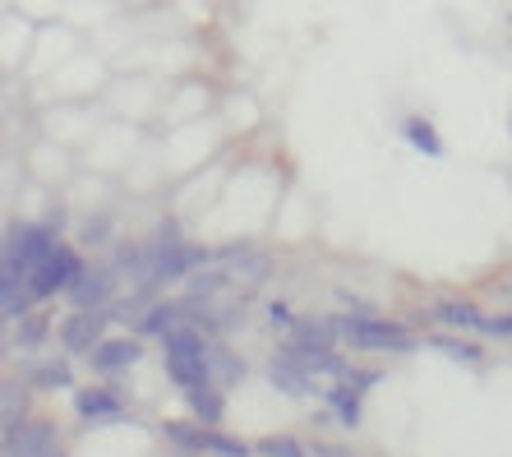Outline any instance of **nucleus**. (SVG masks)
Wrapping results in <instances>:
<instances>
[{
	"label": "nucleus",
	"instance_id": "nucleus-1",
	"mask_svg": "<svg viewBox=\"0 0 512 457\" xmlns=\"http://www.w3.org/2000/svg\"><path fill=\"white\" fill-rule=\"evenodd\" d=\"M65 227H70L65 208H51L47 217H10L0 241V282H28L37 264L65 241Z\"/></svg>",
	"mask_w": 512,
	"mask_h": 457
},
{
	"label": "nucleus",
	"instance_id": "nucleus-2",
	"mask_svg": "<svg viewBox=\"0 0 512 457\" xmlns=\"http://www.w3.org/2000/svg\"><path fill=\"white\" fill-rule=\"evenodd\" d=\"M337 342H342L351 356H411V351L425 347V333H416L402 319H388V314H328Z\"/></svg>",
	"mask_w": 512,
	"mask_h": 457
},
{
	"label": "nucleus",
	"instance_id": "nucleus-3",
	"mask_svg": "<svg viewBox=\"0 0 512 457\" xmlns=\"http://www.w3.org/2000/svg\"><path fill=\"white\" fill-rule=\"evenodd\" d=\"M148 250H153V268H157V287H185L203 264H213V250L199 241H190L180 231L176 217H157L153 231H148Z\"/></svg>",
	"mask_w": 512,
	"mask_h": 457
},
{
	"label": "nucleus",
	"instance_id": "nucleus-4",
	"mask_svg": "<svg viewBox=\"0 0 512 457\" xmlns=\"http://www.w3.org/2000/svg\"><path fill=\"white\" fill-rule=\"evenodd\" d=\"M162 370H167L171 388H176L180 397L199 393V388L217 384L213 379V361H208V333H199V328H176V333H167L162 342Z\"/></svg>",
	"mask_w": 512,
	"mask_h": 457
},
{
	"label": "nucleus",
	"instance_id": "nucleus-5",
	"mask_svg": "<svg viewBox=\"0 0 512 457\" xmlns=\"http://www.w3.org/2000/svg\"><path fill=\"white\" fill-rule=\"evenodd\" d=\"M162 439L171 448L190 457H254V444L227 434L222 425H203L194 416H180V421H162Z\"/></svg>",
	"mask_w": 512,
	"mask_h": 457
},
{
	"label": "nucleus",
	"instance_id": "nucleus-6",
	"mask_svg": "<svg viewBox=\"0 0 512 457\" xmlns=\"http://www.w3.org/2000/svg\"><path fill=\"white\" fill-rule=\"evenodd\" d=\"M84 268H88V250H84V245H79V241H60L56 250L37 264V273L28 277V287L37 291V301H42V305H51L56 296L65 301V296L74 291V282L84 277Z\"/></svg>",
	"mask_w": 512,
	"mask_h": 457
},
{
	"label": "nucleus",
	"instance_id": "nucleus-7",
	"mask_svg": "<svg viewBox=\"0 0 512 457\" xmlns=\"http://www.w3.org/2000/svg\"><path fill=\"white\" fill-rule=\"evenodd\" d=\"M120 296H125V282H120L116 264H111L107 254H97V259H88L84 277L65 296V310H111Z\"/></svg>",
	"mask_w": 512,
	"mask_h": 457
},
{
	"label": "nucleus",
	"instance_id": "nucleus-8",
	"mask_svg": "<svg viewBox=\"0 0 512 457\" xmlns=\"http://www.w3.org/2000/svg\"><path fill=\"white\" fill-rule=\"evenodd\" d=\"M111 310H65L56 324V342L70 361H88L97 351V342L111 333Z\"/></svg>",
	"mask_w": 512,
	"mask_h": 457
},
{
	"label": "nucleus",
	"instance_id": "nucleus-9",
	"mask_svg": "<svg viewBox=\"0 0 512 457\" xmlns=\"http://www.w3.org/2000/svg\"><path fill=\"white\" fill-rule=\"evenodd\" d=\"M74 416L84 425H125L130 421V402L111 379H97V384L74 388Z\"/></svg>",
	"mask_w": 512,
	"mask_h": 457
},
{
	"label": "nucleus",
	"instance_id": "nucleus-10",
	"mask_svg": "<svg viewBox=\"0 0 512 457\" xmlns=\"http://www.w3.org/2000/svg\"><path fill=\"white\" fill-rule=\"evenodd\" d=\"M213 264H222L231 277H236L240 291H254L259 282H268V273H273V254L259 250L254 241H227L213 250Z\"/></svg>",
	"mask_w": 512,
	"mask_h": 457
},
{
	"label": "nucleus",
	"instance_id": "nucleus-11",
	"mask_svg": "<svg viewBox=\"0 0 512 457\" xmlns=\"http://www.w3.org/2000/svg\"><path fill=\"white\" fill-rule=\"evenodd\" d=\"M5 457H65L60 430L42 416H24V421L5 425Z\"/></svg>",
	"mask_w": 512,
	"mask_h": 457
},
{
	"label": "nucleus",
	"instance_id": "nucleus-12",
	"mask_svg": "<svg viewBox=\"0 0 512 457\" xmlns=\"http://www.w3.org/2000/svg\"><path fill=\"white\" fill-rule=\"evenodd\" d=\"M263 379H268V388H273V393L291 397V402H310V397L328 393V388H323L300 361H291L286 351H273V356L263 361Z\"/></svg>",
	"mask_w": 512,
	"mask_h": 457
},
{
	"label": "nucleus",
	"instance_id": "nucleus-13",
	"mask_svg": "<svg viewBox=\"0 0 512 457\" xmlns=\"http://www.w3.org/2000/svg\"><path fill=\"white\" fill-rule=\"evenodd\" d=\"M139 361H143V337H134V333H107L102 342H97L93 356H88V370H93L97 379H111V384H116L120 374H130Z\"/></svg>",
	"mask_w": 512,
	"mask_h": 457
},
{
	"label": "nucleus",
	"instance_id": "nucleus-14",
	"mask_svg": "<svg viewBox=\"0 0 512 457\" xmlns=\"http://www.w3.org/2000/svg\"><path fill=\"white\" fill-rule=\"evenodd\" d=\"M485 319H489V310L480 301H471V296H434L429 301V324L448 328V333L480 337L485 333Z\"/></svg>",
	"mask_w": 512,
	"mask_h": 457
},
{
	"label": "nucleus",
	"instance_id": "nucleus-15",
	"mask_svg": "<svg viewBox=\"0 0 512 457\" xmlns=\"http://www.w3.org/2000/svg\"><path fill=\"white\" fill-rule=\"evenodd\" d=\"M425 347H434L439 356H448L453 365H466V370H485V365H489L485 337H466V333L434 328V333H425Z\"/></svg>",
	"mask_w": 512,
	"mask_h": 457
},
{
	"label": "nucleus",
	"instance_id": "nucleus-16",
	"mask_svg": "<svg viewBox=\"0 0 512 457\" xmlns=\"http://www.w3.org/2000/svg\"><path fill=\"white\" fill-rule=\"evenodd\" d=\"M56 314L47 310V305H37L33 314H24V319H14V324H5V351H37L47 347V337H56Z\"/></svg>",
	"mask_w": 512,
	"mask_h": 457
},
{
	"label": "nucleus",
	"instance_id": "nucleus-17",
	"mask_svg": "<svg viewBox=\"0 0 512 457\" xmlns=\"http://www.w3.org/2000/svg\"><path fill=\"white\" fill-rule=\"evenodd\" d=\"M397 134H402V144L411 148V153L429 157V162H439V157L448 153V144H443L439 125L429 121L425 111H406V116H402V125H397Z\"/></svg>",
	"mask_w": 512,
	"mask_h": 457
},
{
	"label": "nucleus",
	"instance_id": "nucleus-18",
	"mask_svg": "<svg viewBox=\"0 0 512 457\" xmlns=\"http://www.w3.org/2000/svg\"><path fill=\"white\" fill-rule=\"evenodd\" d=\"M208 361H213V379L227 388V393L250 379V365H245V356L231 347V337H208Z\"/></svg>",
	"mask_w": 512,
	"mask_h": 457
},
{
	"label": "nucleus",
	"instance_id": "nucleus-19",
	"mask_svg": "<svg viewBox=\"0 0 512 457\" xmlns=\"http://www.w3.org/2000/svg\"><path fill=\"white\" fill-rule=\"evenodd\" d=\"M323 407L333 411V421L342 425V430H360V421H365V393L351 384H328Z\"/></svg>",
	"mask_w": 512,
	"mask_h": 457
},
{
	"label": "nucleus",
	"instance_id": "nucleus-20",
	"mask_svg": "<svg viewBox=\"0 0 512 457\" xmlns=\"http://www.w3.org/2000/svg\"><path fill=\"white\" fill-rule=\"evenodd\" d=\"M120 241V231H116V217L111 213H84L79 217V245L84 250H102V254H111V245Z\"/></svg>",
	"mask_w": 512,
	"mask_h": 457
},
{
	"label": "nucleus",
	"instance_id": "nucleus-21",
	"mask_svg": "<svg viewBox=\"0 0 512 457\" xmlns=\"http://www.w3.org/2000/svg\"><path fill=\"white\" fill-rule=\"evenodd\" d=\"M24 379H28V388H33V393H60V388L74 384V379H70V356L60 351V356H51V361L24 370Z\"/></svg>",
	"mask_w": 512,
	"mask_h": 457
},
{
	"label": "nucleus",
	"instance_id": "nucleus-22",
	"mask_svg": "<svg viewBox=\"0 0 512 457\" xmlns=\"http://www.w3.org/2000/svg\"><path fill=\"white\" fill-rule=\"evenodd\" d=\"M185 407H190L194 421H203V425H222V416H227V388H222V384L199 388V393L185 397Z\"/></svg>",
	"mask_w": 512,
	"mask_h": 457
},
{
	"label": "nucleus",
	"instance_id": "nucleus-23",
	"mask_svg": "<svg viewBox=\"0 0 512 457\" xmlns=\"http://www.w3.org/2000/svg\"><path fill=\"white\" fill-rule=\"evenodd\" d=\"M259 457H310V444H300L296 434H263L254 444Z\"/></svg>",
	"mask_w": 512,
	"mask_h": 457
},
{
	"label": "nucleus",
	"instance_id": "nucleus-24",
	"mask_svg": "<svg viewBox=\"0 0 512 457\" xmlns=\"http://www.w3.org/2000/svg\"><path fill=\"white\" fill-rule=\"evenodd\" d=\"M28 393H33V388H28V379H5V425H14V421H24L28 416Z\"/></svg>",
	"mask_w": 512,
	"mask_h": 457
},
{
	"label": "nucleus",
	"instance_id": "nucleus-25",
	"mask_svg": "<svg viewBox=\"0 0 512 457\" xmlns=\"http://www.w3.org/2000/svg\"><path fill=\"white\" fill-rule=\"evenodd\" d=\"M383 379H388V374H383L379 365H356V361H351L342 370V379H337V384H351V388H360V393H374Z\"/></svg>",
	"mask_w": 512,
	"mask_h": 457
},
{
	"label": "nucleus",
	"instance_id": "nucleus-26",
	"mask_svg": "<svg viewBox=\"0 0 512 457\" xmlns=\"http://www.w3.org/2000/svg\"><path fill=\"white\" fill-rule=\"evenodd\" d=\"M263 314H268V328H273L277 337H286V333H291V328L300 324V314L291 310V305H286V301H268V305H263Z\"/></svg>",
	"mask_w": 512,
	"mask_h": 457
},
{
	"label": "nucleus",
	"instance_id": "nucleus-27",
	"mask_svg": "<svg viewBox=\"0 0 512 457\" xmlns=\"http://www.w3.org/2000/svg\"><path fill=\"white\" fill-rule=\"evenodd\" d=\"M485 342H512V310H499L485 319Z\"/></svg>",
	"mask_w": 512,
	"mask_h": 457
},
{
	"label": "nucleus",
	"instance_id": "nucleus-28",
	"mask_svg": "<svg viewBox=\"0 0 512 457\" xmlns=\"http://www.w3.org/2000/svg\"><path fill=\"white\" fill-rule=\"evenodd\" d=\"M337 305H342V310H351V314H379V305H374L370 296H360V291H346V287H337Z\"/></svg>",
	"mask_w": 512,
	"mask_h": 457
},
{
	"label": "nucleus",
	"instance_id": "nucleus-29",
	"mask_svg": "<svg viewBox=\"0 0 512 457\" xmlns=\"http://www.w3.org/2000/svg\"><path fill=\"white\" fill-rule=\"evenodd\" d=\"M310 457H356V453H346L342 444H310Z\"/></svg>",
	"mask_w": 512,
	"mask_h": 457
}]
</instances>
